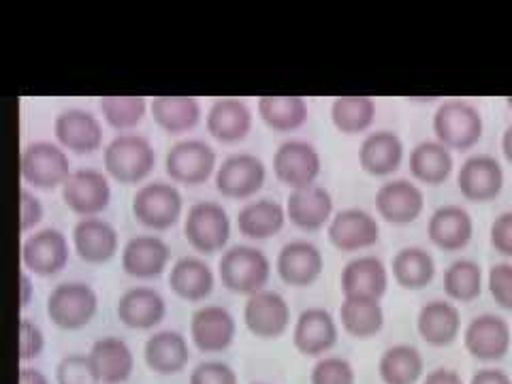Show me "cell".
<instances>
[{
  "instance_id": "1",
  "label": "cell",
  "mask_w": 512,
  "mask_h": 384,
  "mask_svg": "<svg viewBox=\"0 0 512 384\" xmlns=\"http://www.w3.org/2000/svg\"><path fill=\"white\" fill-rule=\"evenodd\" d=\"M103 167L118 184L135 186L146 182L156 169L154 146L141 135L120 133L105 146Z\"/></svg>"
},
{
  "instance_id": "2",
  "label": "cell",
  "mask_w": 512,
  "mask_h": 384,
  "mask_svg": "<svg viewBox=\"0 0 512 384\" xmlns=\"http://www.w3.org/2000/svg\"><path fill=\"white\" fill-rule=\"evenodd\" d=\"M218 276L224 288L237 295H254L263 291L271 278L267 254L254 246H231L218 261Z\"/></svg>"
},
{
  "instance_id": "3",
  "label": "cell",
  "mask_w": 512,
  "mask_h": 384,
  "mask_svg": "<svg viewBox=\"0 0 512 384\" xmlns=\"http://www.w3.org/2000/svg\"><path fill=\"white\" fill-rule=\"evenodd\" d=\"M436 141L451 152H468L485 133V120L480 111L466 101H446L442 103L434 120H431Z\"/></svg>"
},
{
  "instance_id": "4",
  "label": "cell",
  "mask_w": 512,
  "mask_h": 384,
  "mask_svg": "<svg viewBox=\"0 0 512 384\" xmlns=\"http://www.w3.org/2000/svg\"><path fill=\"white\" fill-rule=\"evenodd\" d=\"M45 310L58 329L79 331L99 312V295L86 282H62L52 288Z\"/></svg>"
},
{
  "instance_id": "5",
  "label": "cell",
  "mask_w": 512,
  "mask_h": 384,
  "mask_svg": "<svg viewBox=\"0 0 512 384\" xmlns=\"http://www.w3.org/2000/svg\"><path fill=\"white\" fill-rule=\"evenodd\" d=\"M135 220L150 231H167L180 222L184 214V197L169 182L143 184L131 201Z\"/></svg>"
},
{
  "instance_id": "6",
  "label": "cell",
  "mask_w": 512,
  "mask_h": 384,
  "mask_svg": "<svg viewBox=\"0 0 512 384\" xmlns=\"http://www.w3.org/2000/svg\"><path fill=\"white\" fill-rule=\"evenodd\" d=\"M231 218L216 201H199L190 205L184 216V237L199 254H216L227 248L231 239Z\"/></svg>"
},
{
  "instance_id": "7",
  "label": "cell",
  "mask_w": 512,
  "mask_h": 384,
  "mask_svg": "<svg viewBox=\"0 0 512 384\" xmlns=\"http://www.w3.org/2000/svg\"><path fill=\"white\" fill-rule=\"evenodd\" d=\"M22 180L41 190L62 188L71 178V160L64 148L52 141H32L24 148L20 160Z\"/></svg>"
},
{
  "instance_id": "8",
  "label": "cell",
  "mask_w": 512,
  "mask_h": 384,
  "mask_svg": "<svg viewBox=\"0 0 512 384\" xmlns=\"http://www.w3.org/2000/svg\"><path fill=\"white\" fill-rule=\"evenodd\" d=\"M218 156L203 139H182L173 143L165 156V171L171 182L182 186H201L214 178Z\"/></svg>"
},
{
  "instance_id": "9",
  "label": "cell",
  "mask_w": 512,
  "mask_h": 384,
  "mask_svg": "<svg viewBox=\"0 0 512 384\" xmlns=\"http://www.w3.org/2000/svg\"><path fill=\"white\" fill-rule=\"evenodd\" d=\"M267 182V167L259 156L237 152L222 160L214 175L216 190L222 197L244 201L259 195Z\"/></svg>"
},
{
  "instance_id": "10",
  "label": "cell",
  "mask_w": 512,
  "mask_h": 384,
  "mask_svg": "<svg viewBox=\"0 0 512 384\" xmlns=\"http://www.w3.org/2000/svg\"><path fill=\"white\" fill-rule=\"evenodd\" d=\"M320 171H323V158L310 141L288 139L274 152V175L286 188L299 190L312 186Z\"/></svg>"
},
{
  "instance_id": "11",
  "label": "cell",
  "mask_w": 512,
  "mask_h": 384,
  "mask_svg": "<svg viewBox=\"0 0 512 384\" xmlns=\"http://www.w3.org/2000/svg\"><path fill=\"white\" fill-rule=\"evenodd\" d=\"M463 346L468 355L480 363L502 361L512 348L510 323L500 314H480L472 318L463 331Z\"/></svg>"
},
{
  "instance_id": "12",
  "label": "cell",
  "mask_w": 512,
  "mask_h": 384,
  "mask_svg": "<svg viewBox=\"0 0 512 384\" xmlns=\"http://www.w3.org/2000/svg\"><path fill=\"white\" fill-rule=\"evenodd\" d=\"M506 173L502 163L491 154H472L457 171V188L461 197L472 203L495 201L504 190Z\"/></svg>"
},
{
  "instance_id": "13",
  "label": "cell",
  "mask_w": 512,
  "mask_h": 384,
  "mask_svg": "<svg viewBox=\"0 0 512 384\" xmlns=\"http://www.w3.org/2000/svg\"><path fill=\"white\" fill-rule=\"evenodd\" d=\"M71 246L62 231L47 227L28 235L22 244V265L28 274L50 278L69 265Z\"/></svg>"
},
{
  "instance_id": "14",
  "label": "cell",
  "mask_w": 512,
  "mask_h": 384,
  "mask_svg": "<svg viewBox=\"0 0 512 384\" xmlns=\"http://www.w3.org/2000/svg\"><path fill=\"white\" fill-rule=\"evenodd\" d=\"M62 201L79 218L103 214L111 203L109 175L96 169H77L62 186Z\"/></svg>"
},
{
  "instance_id": "15",
  "label": "cell",
  "mask_w": 512,
  "mask_h": 384,
  "mask_svg": "<svg viewBox=\"0 0 512 384\" xmlns=\"http://www.w3.org/2000/svg\"><path fill=\"white\" fill-rule=\"evenodd\" d=\"M244 323L254 338L280 340L291 327V306L280 293L263 288L246 299Z\"/></svg>"
},
{
  "instance_id": "16",
  "label": "cell",
  "mask_w": 512,
  "mask_h": 384,
  "mask_svg": "<svg viewBox=\"0 0 512 384\" xmlns=\"http://www.w3.org/2000/svg\"><path fill=\"white\" fill-rule=\"evenodd\" d=\"M54 135L58 146L73 154H94L103 148L105 128L92 111L71 107L54 120Z\"/></svg>"
},
{
  "instance_id": "17",
  "label": "cell",
  "mask_w": 512,
  "mask_h": 384,
  "mask_svg": "<svg viewBox=\"0 0 512 384\" xmlns=\"http://www.w3.org/2000/svg\"><path fill=\"white\" fill-rule=\"evenodd\" d=\"M327 237L331 246L340 252H361L380 242V222L361 207H346L333 214Z\"/></svg>"
},
{
  "instance_id": "18",
  "label": "cell",
  "mask_w": 512,
  "mask_h": 384,
  "mask_svg": "<svg viewBox=\"0 0 512 384\" xmlns=\"http://www.w3.org/2000/svg\"><path fill=\"white\" fill-rule=\"evenodd\" d=\"M376 212L384 222L395 224V227L416 222L425 212L421 186L406 178L387 180L376 192Z\"/></svg>"
},
{
  "instance_id": "19",
  "label": "cell",
  "mask_w": 512,
  "mask_h": 384,
  "mask_svg": "<svg viewBox=\"0 0 512 384\" xmlns=\"http://www.w3.org/2000/svg\"><path fill=\"white\" fill-rule=\"evenodd\" d=\"M340 340L338 320L325 308L303 310L293 325V346L303 357L320 359Z\"/></svg>"
},
{
  "instance_id": "20",
  "label": "cell",
  "mask_w": 512,
  "mask_h": 384,
  "mask_svg": "<svg viewBox=\"0 0 512 384\" xmlns=\"http://www.w3.org/2000/svg\"><path fill=\"white\" fill-rule=\"evenodd\" d=\"M391 271L382 259L372 254L350 259L340 274V291L344 297L380 301L389 291Z\"/></svg>"
},
{
  "instance_id": "21",
  "label": "cell",
  "mask_w": 512,
  "mask_h": 384,
  "mask_svg": "<svg viewBox=\"0 0 512 384\" xmlns=\"http://www.w3.org/2000/svg\"><path fill=\"white\" fill-rule=\"evenodd\" d=\"M276 271L284 284L293 288L312 286L325 271V256L320 248L306 239H295L280 248Z\"/></svg>"
},
{
  "instance_id": "22",
  "label": "cell",
  "mask_w": 512,
  "mask_h": 384,
  "mask_svg": "<svg viewBox=\"0 0 512 384\" xmlns=\"http://www.w3.org/2000/svg\"><path fill=\"white\" fill-rule=\"evenodd\" d=\"M235 316L222 306H203L190 318V340L197 350L214 355L229 350L235 342Z\"/></svg>"
},
{
  "instance_id": "23",
  "label": "cell",
  "mask_w": 512,
  "mask_h": 384,
  "mask_svg": "<svg viewBox=\"0 0 512 384\" xmlns=\"http://www.w3.org/2000/svg\"><path fill=\"white\" fill-rule=\"evenodd\" d=\"M73 248L88 265H105L120 250V235L111 222L92 216L79 218L73 227Z\"/></svg>"
},
{
  "instance_id": "24",
  "label": "cell",
  "mask_w": 512,
  "mask_h": 384,
  "mask_svg": "<svg viewBox=\"0 0 512 384\" xmlns=\"http://www.w3.org/2000/svg\"><path fill=\"white\" fill-rule=\"evenodd\" d=\"M284 207H286L288 222H291L293 227L308 233H316L320 229L329 227V222L335 214L331 192L318 184L291 190V195H288Z\"/></svg>"
},
{
  "instance_id": "25",
  "label": "cell",
  "mask_w": 512,
  "mask_h": 384,
  "mask_svg": "<svg viewBox=\"0 0 512 384\" xmlns=\"http://www.w3.org/2000/svg\"><path fill=\"white\" fill-rule=\"evenodd\" d=\"M169 261L171 248L156 235H135L122 248V269L137 280H152L165 274Z\"/></svg>"
},
{
  "instance_id": "26",
  "label": "cell",
  "mask_w": 512,
  "mask_h": 384,
  "mask_svg": "<svg viewBox=\"0 0 512 384\" xmlns=\"http://www.w3.org/2000/svg\"><path fill=\"white\" fill-rule=\"evenodd\" d=\"M416 331L427 346H451L461 335V312L451 299L427 301L416 314Z\"/></svg>"
},
{
  "instance_id": "27",
  "label": "cell",
  "mask_w": 512,
  "mask_h": 384,
  "mask_svg": "<svg viewBox=\"0 0 512 384\" xmlns=\"http://www.w3.org/2000/svg\"><path fill=\"white\" fill-rule=\"evenodd\" d=\"M427 237L442 252H459L474 237V218L461 205H442L429 216Z\"/></svg>"
},
{
  "instance_id": "28",
  "label": "cell",
  "mask_w": 512,
  "mask_h": 384,
  "mask_svg": "<svg viewBox=\"0 0 512 384\" xmlns=\"http://www.w3.org/2000/svg\"><path fill=\"white\" fill-rule=\"evenodd\" d=\"M116 314L124 327L150 331L165 320L167 301L152 286H133L118 299Z\"/></svg>"
},
{
  "instance_id": "29",
  "label": "cell",
  "mask_w": 512,
  "mask_h": 384,
  "mask_svg": "<svg viewBox=\"0 0 512 384\" xmlns=\"http://www.w3.org/2000/svg\"><path fill=\"white\" fill-rule=\"evenodd\" d=\"M252 124V109L244 101L233 99V96L216 99L205 116L207 133L218 143H224V146L244 141L252 131Z\"/></svg>"
},
{
  "instance_id": "30",
  "label": "cell",
  "mask_w": 512,
  "mask_h": 384,
  "mask_svg": "<svg viewBox=\"0 0 512 384\" xmlns=\"http://www.w3.org/2000/svg\"><path fill=\"white\" fill-rule=\"evenodd\" d=\"M404 158V141L393 131H372L359 146V165L372 178H391Z\"/></svg>"
},
{
  "instance_id": "31",
  "label": "cell",
  "mask_w": 512,
  "mask_h": 384,
  "mask_svg": "<svg viewBox=\"0 0 512 384\" xmlns=\"http://www.w3.org/2000/svg\"><path fill=\"white\" fill-rule=\"evenodd\" d=\"M143 361H146V365L154 374H180L190 361L188 340L175 329L156 331L146 340V346H143Z\"/></svg>"
},
{
  "instance_id": "32",
  "label": "cell",
  "mask_w": 512,
  "mask_h": 384,
  "mask_svg": "<svg viewBox=\"0 0 512 384\" xmlns=\"http://www.w3.org/2000/svg\"><path fill=\"white\" fill-rule=\"evenodd\" d=\"M88 357L101 384H124L133 376V350L124 340L114 338V335L96 340L88 352Z\"/></svg>"
},
{
  "instance_id": "33",
  "label": "cell",
  "mask_w": 512,
  "mask_h": 384,
  "mask_svg": "<svg viewBox=\"0 0 512 384\" xmlns=\"http://www.w3.org/2000/svg\"><path fill=\"white\" fill-rule=\"evenodd\" d=\"M216 286V276L212 267L199 256H182L175 261L169 271V288L175 297L182 301L197 303L212 295Z\"/></svg>"
},
{
  "instance_id": "34",
  "label": "cell",
  "mask_w": 512,
  "mask_h": 384,
  "mask_svg": "<svg viewBox=\"0 0 512 384\" xmlns=\"http://www.w3.org/2000/svg\"><path fill=\"white\" fill-rule=\"evenodd\" d=\"M412 178L425 186H442L455 171L453 152L440 141L416 143L408 158Z\"/></svg>"
},
{
  "instance_id": "35",
  "label": "cell",
  "mask_w": 512,
  "mask_h": 384,
  "mask_svg": "<svg viewBox=\"0 0 512 384\" xmlns=\"http://www.w3.org/2000/svg\"><path fill=\"white\" fill-rule=\"evenodd\" d=\"M150 114L167 135H184L199 126L203 109L195 96H156L150 101Z\"/></svg>"
},
{
  "instance_id": "36",
  "label": "cell",
  "mask_w": 512,
  "mask_h": 384,
  "mask_svg": "<svg viewBox=\"0 0 512 384\" xmlns=\"http://www.w3.org/2000/svg\"><path fill=\"white\" fill-rule=\"evenodd\" d=\"M256 111L263 124L274 133H293L308 122L310 109L303 96L295 94H269L261 96Z\"/></svg>"
},
{
  "instance_id": "37",
  "label": "cell",
  "mask_w": 512,
  "mask_h": 384,
  "mask_svg": "<svg viewBox=\"0 0 512 384\" xmlns=\"http://www.w3.org/2000/svg\"><path fill=\"white\" fill-rule=\"evenodd\" d=\"M286 207L274 199H254L237 214V229L254 242L276 237L286 224Z\"/></svg>"
},
{
  "instance_id": "38",
  "label": "cell",
  "mask_w": 512,
  "mask_h": 384,
  "mask_svg": "<svg viewBox=\"0 0 512 384\" xmlns=\"http://www.w3.org/2000/svg\"><path fill=\"white\" fill-rule=\"evenodd\" d=\"M393 282L404 291H423L436 278V261L421 246H406L397 250L391 261Z\"/></svg>"
},
{
  "instance_id": "39",
  "label": "cell",
  "mask_w": 512,
  "mask_h": 384,
  "mask_svg": "<svg viewBox=\"0 0 512 384\" xmlns=\"http://www.w3.org/2000/svg\"><path fill=\"white\" fill-rule=\"evenodd\" d=\"M378 376L384 384H419L425 378V359L410 344H395L382 352Z\"/></svg>"
},
{
  "instance_id": "40",
  "label": "cell",
  "mask_w": 512,
  "mask_h": 384,
  "mask_svg": "<svg viewBox=\"0 0 512 384\" xmlns=\"http://www.w3.org/2000/svg\"><path fill=\"white\" fill-rule=\"evenodd\" d=\"M338 316L342 329L355 340H372L384 327V308L376 299L344 297Z\"/></svg>"
},
{
  "instance_id": "41",
  "label": "cell",
  "mask_w": 512,
  "mask_h": 384,
  "mask_svg": "<svg viewBox=\"0 0 512 384\" xmlns=\"http://www.w3.org/2000/svg\"><path fill=\"white\" fill-rule=\"evenodd\" d=\"M376 103L372 96L346 94L331 103V122L342 135L367 133L376 122Z\"/></svg>"
},
{
  "instance_id": "42",
  "label": "cell",
  "mask_w": 512,
  "mask_h": 384,
  "mask_svg": "<svg viewBox=\"0 0 512 384\" xmlns=\"http://www.w3.org/2000/svg\"><path fill=\"white\" fill-rule=\"evenodd\" d=\"M485 274L483 267H480L472 259H457L446 267L442 286L444 295L453 303H472L474 299L483 293Z\"/></svg>"
},
{
  "instance_id": "43",
  "label": "cell",
  "mask_w": 512,
  "mask_h": 384,
  "mask_svg": "<svg viewBox=\"0 0 512 384\" xmlns=\"http://www.w3.org/2000/svg\"><path fill=\"white\" fill-rule=\"evenodd\" d=\"M99 111L107 126L116 131H131L150 114V103L143 96H103L99 99Z\"/></svg>"
},
{
  "instance_id": "44",
  "label": "cell",
  "mask_w": 512,
  "mask_h": 384,
  "mask_svg": "<svg viewBox=\"0 0 512 384\" xmlns=\"http://www.w3.org/2000/svg\"><path fill=\"white\" fill-rule=\"evenodd\" d=\"M310 384H357V372L348 359L325 355L314 363Z\"/></svg>"
},
{
  "instance_id": "45",
  "label": "cell",
  "mask_w": 512,
  "mask_h": 384,
  "mask_svg": "<svg viewBox=\"0 0 512 384\" xmlns=\"http://www.w3.org/2000/svg\"><path fill=\"white\" fill-rule=\"evenodd\" d=\"M56 384H101L88 355H67L56 365Z\"/></svg>"
},
{
  "instance_id": "46",
  "label": "cell",
  "mask_w": 512,
  "mask_h": 384,
  "mask_svg": "<svg viewBox=\"0 0 512 384\" xmlns=\"http://www.w3.org/2000/svg\"><path fill=\"white\" fill-rule=\"evenodd\" d=\"M487 288L502 310L512 312V263L493 265L487 274Z\"/></svg>"
},
{
  "instance_id": "47",
  "label": "cell",
  "mask_w": 512,
  "mask_h": 384,
  "mask_svg": "<svg viewBox=\"0 0 512 384\" xmlns=\"http://www.w3.org/2000/svg\"><path fill=\"white\" fill-rule=\"evenodd\" d=\"M188 384H239V378L229 363L203 361L190 372Z\"/></svg>"
},
{
  "instance_id": "48",
  "label": "cell",
  "mask_w": 512,
  "mask_h": 384,
  "mask_svg": "<svg viewBox=\"0 0 512 384\" xmlns=\"http://www.w3.org/2000/svg\"><path fill=\"white\" fill-rule=\"evenodd\" d=\"M45 350V335L37 323L28 318L20 320V359L22 363L35 361Z\"/></svg>"
},
{
  "instance_id": "49",
  "label": "cell",
  "mask_w": 512,
  "mask_h": 384,
  "mask_svg": "<svg viewBox=\"0 0 512 384\" xmlns=\"http://www.w3.org/2000/svg\"><path fill=\"white\" fill-rule=\"evenodd\" d=\"M489 242L495 252L506 256V259H512V212H502L500 216H495L489 229Z\"/></svg>"
},
{
  "instance_id": "50",
  "label": "cell",
  "mask_w": 512,
  "mask_h": 384,
  "mask_svg": "<svg viewBox=\"0 0 512 384\" xmlns=\"http://www.w3.org/2000/svg\"><path fill=\"white\" fill-rule=\"evenodd\" d=\"M43 214H45V210H43L41 199L35 195V192L24 188L20 192V229H22V233L37 229L43 220Z\"/></svg>"
},
{
  "instance_id": "51",
  "label": "cell",
  "mask_w": 512,
  "mask_h": 384,
  "mask_svg": "<svg viewBox=\"0 0 512 384\" xmlns=\"http://www.w3.org/2000/svg\"><path fill=\"white\" fill-rule=\"evenodd\" d=\"M470 384H512V378L500 367H483L474 372Z\"/></svg>"
},
{
  "instance_id": "52",
  "label": "cell",
  "mask_w": 512,
  "mask_h": 384,
  "mask_svg": "<svg viewBox=\"0 0 512 384\" xmlns=\"http://www.w3.org/2000/svg\"><path fill=\"white\" fill-rule=\"evenodd\" d=\"M421 384H466L461 378L459 372L451 370V367H436V370H431Z\"/></svg>"
},
{
  "instance_id": "53",
  "label": "cell",
  "mask_w": 512,
  "mask_h": 384,
  "mask_svg": "<svg viewBox=\"0 0 512 384\" xmlns=\"http://www.w3.org/2000/svg\"><path fill=\"white\" fill-rule=\"evenodd\" d=\"M20 384H50V380H47V376L41 370H37V367H22Z\"/></svg>"
},
{
  "instance_id": "54",
  "label": "cell",
  "mask_w": 512,
  "mask_h": 384,
  "mask_svg": "<svg viewBox=\"0 0 512 384\" xmlns=\"http://www.w3.org/2000/svg\"><path fill=\"white\" fill-rule=\"evenodd\" d=\"M20 286H22V306L26 308L28 303H30V299H32V295H35V282H32L28 271H24V274H22Z\"/></svg>"
},
{
  "instance_id": "55",
  "label": "cell",
  "mask_w": 512,
  "mask_h": 384,
  "mask_svg": "<svg viewBox=\"0 0 512 384\" xmlns=\"http://www.w3.org/2000/svg\"><path fill=\"white\" fill-rule=\"evenodd\" d=\"M502 154H504V158L508 160V163L512 165V124L506 128L504 135H502Z\"/></svg>"
},
{
  "instance_id": "56",
  "label": "cell",
  "mask_w": 512,
  "mask_h": 384,
  "mask_svg": "<svg viewBox=\"0 0 512 384\" xmlns=\"http://www.w3.org/2000/svg\"><path fill=\"white\" fill-rule=\"evenodd\" d=\"M506 105H508V109L512 111V96H508V99H506Z\"/></svg>"
},
{
  "instance_id": "57",
  "label": "cell",
  "mask_w": 512,
  "mask_h": 384,
  "mask_svg": "<svg viewBox=\"0 0 512 384\" xmlns=\"http://www.w3.org/2000/svg\"><path fill=\"white\" fill-rule=\"evenodd\" d=\"M254 384H267V382H254Z\"/></svg>"
}]
</instances>
